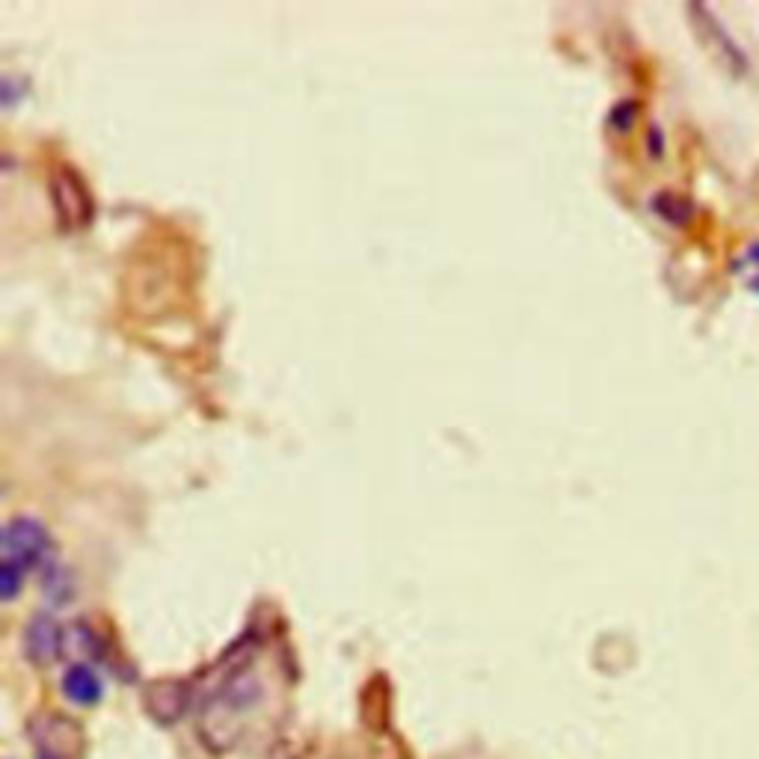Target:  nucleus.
<instances>
[{
	"mask_svg": "<svg viewBox=\"0 0 759 759\" xmlns=\"http://www.w3.org/2000/svg\"><path fill=\"white\" fill-rule=\"evenodd\" d=\"M30 739L39 759H78L84 751L81 724L63 715H36L30 721Z\"/></svg>",
	"mask_w": 759,
	"mask_h": 759,
	"instance_id": "3",
	"label": "nucleus"
},
{
	"mask_svg": "<svg viewBox=\"0 0 759 759\" xmlns=\"http://www.w3.org/2000/svg\"><path fill=\"white\" fill-rule=\"evenodd\" d=\"M101 691H104L101 679H98V674H95L92 668H86V665H72V668L63 674V694H66L72 703L92 706V703L101 700Z\"/></svg>",
	"mask_w": 759,
	"mask_h": 759,
	"instance_id": "7",
	"label": "nucleus"
},
{
	"mask_svg": "<svg viewBox=\"0 0 759 759\" xmlns=\"http://www.w3.org/2000/svg\"><path fill=\"white\" fill-rule=\"evenodd\" d=\"M187 688L181 682H158L146 691V709L152 712V718H158L161 724H172L184 715L187 709Z\"/></svg>",
	"mask_w": 759,
	"mask_h": 759,
	"instance_id": "6",
	"label": "nucleus"
},
{
	"mask_svg": "<svg viewBox=\"0 0 759 759\" xmlns=\"http://www.w3.org/2000/svg\"><path fill=\"white\" fill-rule=\"evenodd\" d=\"M51 558V534L45 525L33 516H15L3 528V564L30 573L33 567L45 564Z\"/></svg>",
	"mask_w": 759,
	"mask_h": 759,
	"instance_id": "2",
	"label": "nucleus"
},
{
	"mask_svg": "<svg viewBox=\"0 0 759 759\" xmlns=\"http://www.w3.org/2000/svg\"><path fill=\"white\" fill-rule=\"evenodd\" d=\"M42 593H45V599H51L54 605H63V602H69L72 599V576L66 573V567L60 564V561H54V558H48L45 561V576H42Z\"/></svg>",
	"mask_w": 759,
	"mask_h": 759,
	"instance_id": "8",
	"label": "nucleus"
},
{
	"mask_svg": "<svg viewBox=\"0 0 759 759\" xmlns=\"http://www.w3.org/2000/svg\"><path fill=\"white\" fill-rule=\"evenodd\" d=\"M258 697H261V682L247 668L235 671L217 688V694L205 703L199 715V733L211 751H229L238 742Z\"/></svg>",
	"mask_w": 759,
	"mask_h": 759,
	"instance_id": "1",
	"label": "nucleus"
},
{
	"mask_svg": "<svg viewBox=\"0 0 759 759\" xmlns=\"http://www.w3.org/2000/svg\"><path fill=\"white\" fill-rule=\"evenodd\" d=\"M51 187H54V202H57V211L66 223H84L92 211L89 205V196L81 187V181L75 178V172L69 169H57L54 178H51Z\"/></svg>",
	"mask_w": 759,
	"mask_h": 759,
	"instance_id": "5",
	"label": "nucleus"
},
{
	"mask_svg": "<svg viewBox=\"0 0 759 759\" xmlns=\"http://www.w3.org/2000/svg\"><path fill=\"white\" fill-rule=\"evenodd\" d=\"M21 585H24V573H18V570H12V567H0V596L6 599V602H12L18 591H21Z\"/></svg>",
	"mask_w": 759,
	"mask_h": 759,
	"instance_id": "9",
	"label": "nucleus"
},
{
	"mask_svg": "<svg viewBox=\"0 0 759 759\" xmlns=\"http://www.w3.org/2000/svg\"><path fill=\"white\" fill-rule=\"evenodd\" d=\"M24 653L33 665L45 668L63 656V629L51 614H36L24 629Z\"/></svg>",
	"mask_w": 759,
	"mask_h": 759,
	"instance_id": "4",
	"label": "nucleus"
}]
</instances>
